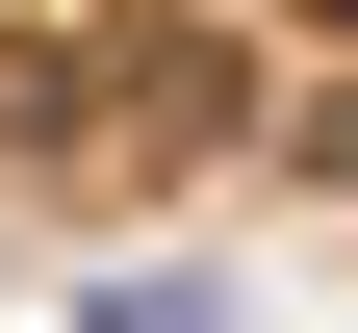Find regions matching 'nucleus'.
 <instances>
[{"label":"nucleus","mask_w":358,"mask_h":333,"mask_svg":"<svg viewBox=\"0 0 358 333\" xmlns=\"http://www.w3.org/2000/svg\"><path fill=\"white\" fill-rule=\"evenodd\" d=\"M77 333H205V282H103V308H77Z\"/></svg>","instance_id":"nucleus-1"},{"label":"nucleus","mask_w":358,"mask_h":333,"mask_svg":"<svg viewBox=\"0 0 358 333\" xmlns=\"http://www.w3.org/2000/svg\"><path fill=\"white\" fill-rule=\"evenodd\" d=\"M333 26H358V0H333Z\"/></svg>","instance_id":"nucleus-2"}]
</instances>
